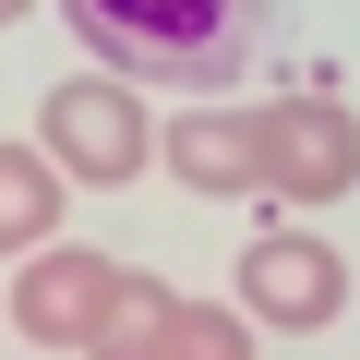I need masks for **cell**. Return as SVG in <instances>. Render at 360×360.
<instances>
[{
    "instance_id": "cell-2",
    "label": "cell",
    "mask_w": 360,
    "mask_h": 360,
    "mask_svg": "<svg viewBox=\"0 0 360 360\" xmlns=\"http://www.w3.org/2000/svg\"><path fill=\"white\" fill-rule=\"evenodd\" d=\"M252 193H276V205H336V193H360V108H336V96H276V108H252Z\"/></svg>"
},
{
    "instance_id": "cell-9",
    "label": "cell",
    "mask_w": 360,
    "mask_h": 360,
    "mask_svg": "<svg viewBox=\"0 0 360 360\" xmlns=\"http://www.w3.org/2000/svg\"><path fill=\"white\" fill-rule=\"evenodd\" d=\"M156 360H252V312H229V300H180L168 336H156Z\"/></svg>"
},
{
    "instance_id": "cell-1",
    "label": "cell",
    "mask_w": 360,
    "mask_h": 360,
    "mask_svg": "<svg viewBox=\"0 0 360 360\" xmlns=\"http://www.w3.org/2000/svg\"><path fill=\"white\" fill-rule=\"evenodd\" d=\"M96 72L168 84V96H229L276 25V0H60Z\"/></svg>"
},
{
    "instance_id": "cell-4",
    "label": "cell",
    "mask_w": 360,
    "mask_h": 360,
    "mask_svg": "<svg viewBox=\"0 0 360 360\" xmlns=\"http://www.w3.org/2000/svg\"><path fill=\"white\" fill-rule=\"evenodd\" d=\"M240 312L276 324V336H324V324L348 312L336 240H312V229H252V252H240Z\"/></svg>"
},
{
    "instance_id": "cell-10",
    "label": "cell",
    "mask_w": 360,
    "mask_h": 360,
    "mask_svg": "<svg viewBox=\"0 0 360 360\" xmlns=\"http://www.w3.org/2000/svg\"><path fill=\"white\" fill-rule=\"evenodd\" d=\"M13 13H37V0H0V25H13Z\"/></svg>"
},
{
    "instance_id": "cell-6",
    "label": "cell",
    "mask_w": 360,
    "mask_h": 360,
    "mask_svg": "<svg viewBox=\"0 0 360 360\" xmlns=\"http://www.w3.org/2000/svg\"><path fill=\"white\" fill-rule=\"evenodd\" d=\"M156 156H168L180 193L229 205V193H252V108H240V96H193V108L156 132Z\"/></svg>"
},
{
    "instance_id": "cell-8",
    "label": "cell",
    "mask_w": 360,
    "mask_h": 360,
    "mask_svg": "<svg viewBox=\"0 0 360 360\" xmlns=\"http://www.w3.org/2000/svg\"><path fill=\"white\" fill-rule=\"evenodd\" d=\"M60 229V168L49 144H0V252H37Z\"/></svg>"
},
{
    "instance_id": "cell-5",
    "label": "cell",
    "mask_w": 360,
    "mask_h": 360,
    "mask_svg": "<svg viewBox=\"0 0 360 360\" xmlns=\"http://www.w3.org/2000/svg\"><path fill=\"white\" fill-rule=\"evenodd\" d=\"M108 276H120V264L37 240V252H25V288H13V336H25V348H84V324H96Z\"/></svg>"
},
{
    "instance_id": "cell-3",
    "label": "cell",
    "mask_w": 360,
    "mask_h": 360,
    "mask_svg": "<svg viewBox=\"0 0 360 360\" xmlns=\"http://www.w3.org/2000/svg\"><path fill=\"white\" fill-rule=\"evenodd\" d=\"M144 156H156V120H144V96H132L120 72H72V84H49V168H60V180L120 193Z\"/></svg>"
},
{
    "instance_id": "cell-7",
    "label": "cell",
    "mask_w": 360,
    "mask_h": 360,
    "mask_svg": "<svg viewBox=\"0 0 360 360\" xmlns=\"http://www.w3.org/2000/svg\"><path fill=\"white\" fill-rule=\"evenodd\" d=\"M168 312H180V288H168V276H144V264H120V276H108V300H96V324H84V360H156Z\"/></svg>"
}]
</instances>
